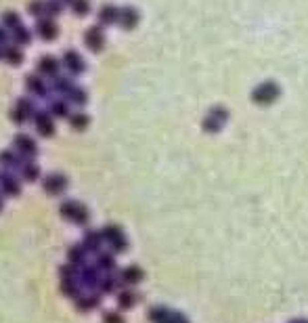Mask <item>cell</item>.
<instances>
[{
  "mask_svg": "<svg viewBox=\"0 0 308 323\" xmlns=\"http://www.w3.org/2000/svg\"><path fill=\"white\" fill-rule=\"evenodd\" d=\"M224 120H227V112H224V109H214V112L208 116V120L203 122V126H205V130L214 133V130H218L222 126Z\"/></svg>",
  "mask_w": 308,
  "mask_h": 323,
  "instance_id": "1",
  "label": "cell"
},
{
  "mask_svg": "<svg viewBox=\"0 0 308 323\" xmlns=\"http://www.w3.org/2000/svg\"><path fill=\"white\" fill-rule=\"evenodd\" d=\"M275 97H277V86L273 84H264L254 93V99L258 103H271V101H275Z\"/></svg>",
  "mask_w": 308,
  "mask_h": 323,
  "instance_id": "2",
  "label": "cell"
},
{
  "mask_svg": "<svg viewBox=\"0 0 308 323\" xmlns=\"http://www.w3.org/2000/svg\"><path fill=\"white\" fill-rule=\"evenodd\" d=\"M103 34H101V29L99 27H90L88 32H86V44L90 50H101L103 48Z\"/></svg>",
  "mask_w": 308,
  "mask_h": 323,
  "instance_id": "3",
  "label": "cell"
},
{
  "mask_svg": "<svg viewBox=\"0 0 308 323\" xmlns=\"http://www.w3.org/2000/svg\"><path fill=\"white\" fill-rule=\"evenodd\" d=\"M65 67L69 69V72L78 74V72H82V69H84V63H82V59H80L78 53H74V50H69V53L65 55Z\"/></svg>",
  "mask_w": 308,
  "mask_h": 323,
  "instance_id": "4",
  "label": "cell"
},
{
  "mask_svg": "<svg viewBox=\"0 0 308 323\" xmlns=\"http://www.w3.org/2000/svg\"><path fill=\"white\" fill-rule=\"evenodd\" d=\"M38 34L42 36V38H46V40H53L55 36H57V27H55V23L53 21H40L38 23Z\"/></svg>",
  "mask_w": 308,
  "mask_h": 323,
  "instance_id": "5",
  "label": "cell"
},
{
  "mask_svg": "<svg viewBox=\"0 0 308 323\" xmlns=\"http://www.w3.org/2000/svg\"><path fill=\"white\" fill-rule=\"evenodd\" d=\"M120 21L124 27H135V23L139 21V15L135 13V8H124V11H120Z\"/></svg>",
  "mask_w": 308,
  "mask_h": 323,
  "instance_id": "6",
  "label": "cell"
},
{
  "mask_svg": "<svg viewBox=\"0 0 308 323\" xmlns=\"http://www.w3.org/2000/svg\"><path fill=\"white\" fill-rule=\"evenodd\" d=\"M122 277H124L126 284H137V281L143 279V271L139 267H128L124 273H122Z\"/></svg>",
  "mask_w": 308,
  "mask_h": 323,
  "instance_id": "7",
  "label": "cell"
},
{
  "mask_svg": "<svg viewBox=\"0 0 308 323\" xmlns=\"http://www.w3.org/2000/svg\"><path fill=\"white\" fill-rule=\"evenodd\" d=\"M99 17H101V21H103V23H111V21H116V19L120 17V13H118V8L103 6V8H101V13H99Z\"/></svg>",
  "mask_w": 308,
  "mask_h": 323,
  "instance_id": "8",
  "label": "cell"
},
{
  "mask_svg": "<svg viewBox=\"0 0 308 323\" xmlns=\"http://www.w3.org/2000/svg\"><path fill=\"white\" fill-rule=\"evenodd\" d=\"M40 72L42 74H55L57 72V61L53 57H44L42 61H40Z\"/></svg>",
  "mask_w": 308,
  "mask_h": 323,
  "instance_id": "9",
  "label": "cell"
},
{
  "mask_svg": "<svg viewBox=\"0 0 308 323\" xmlns=\"http://www.w3.org/2000/svg\"><path fill=\"white\" fill-rule=\"evenodd\" d=\"M17 147L21 151H25V154H34V151H36L34 141L27 139V137H17Z\"/></svg>",
  "mask_w": 308,
  "mask_h": 323,
  "instance_id": "10",
  "label": "cell"
},
{
  "mask_svg": "<svg viewBox=\"0 0 308 323\" xmlns=\"http://www.w3.org/2000/svg\"><path fill=\"white\" fill-rule=\"evenodd\" d=\"M38 128L42 135H50L53 133V124H50V120L46 116H38Z\"/></svg>",
  "mask_w": 308,
  "mask_h": 323,
  "instance_id": "11",
  "label": "cell"
},
{
  "mask_svg": "<svg viewBox=\"0 0 308 323\" xmlns=\"http://www.w3.org/2000/svg\"><path fill=\"white\" fill-rule=\"evenodd\" d=\"M137 302V294H132V292H124V294H120V305L122 307H132Z\"/></svg>",
  "mask_w": 308,
  "mask_h": 323,
  "instance_id": "12",
  "label": "cell"
},
{
  "mask_svg": "<svg viewBox=\"0 0 308 323\" xmlns=\"http://www.w3.org/2000/svg\"><path fill=\"white\" fill-rule=\"evenodd\" d=\"M4 55L8 59V63H19V61H21V53H19L17 48H6Z\"/></svg>",
  "mask_w": 308,
  "mask_h": 323,
  "instance_id": "13",
  "label": "cell"
},
{
  "mask_svg": "<svg viewBox=\"0 0 308 323\" xmlns=\"http://www.w3.org/2000/svg\"><path fill=\"white\" fill-rule=\"evenodd\" d=\"M166 323H189L187 317L182 315V313H176V311H170V315H168V321Z\"/></svg>",
  "mask_w": 308,
  "mask_h": 323,
  "instance_id": "14",
  "label": "cell"
},
{
  "mask_svg": "<svg viewBox=\"0 0 308 323\" xmlns=\"http://www.w3.org/2000/svg\"><path fill=\"white\" fill-rule=\"evenodd\" d=\"M13 29H15V40H17V42H27V40H29V34L23 29V25H17Z\"/></svg>",
  "mask_w": 308,
  "mask_h": 323,
  "instance_id": "15",
  "label": "cell"
},
{
  "mask_svg": "<svg viewBox=\"0 0 308 323\" xmlns=\"http://www.w3.org/2000/svg\"><path fill=\"white\" fill-rule=\"evenodd\" d=\"M74 11L78 15H86L88 13V2L86 0H74Z\"/></svg>",
  "mask_w": 308,
  "mask_h": 323,
  "instance_id": "16",
  "label": "cell"
},
{
  "mask_svg": "<svg viewBox=\"0 0 308 323\" xmlns=\"http://www.w3.org/2000/svg\"><path fill=\"white\" fill-rule=\"evenodd\" d=\"M46 185H48V189H53V191H55V189H59V187H63V185H65V180L61 178V176H50Z\"/></svg>",
  "mask_w": 308,
  "mask_h": 323,
  "instance_id": "17",
  "label": "cell"
},
{
  "mask_svg": "<svg viewBox=\"0 0 308 323\" xmlns=\"http://www.w3.org/2000/svg\"><path fill=\"white\" fill-rule=\"evenodd\" d=\"M44 11L48 15H57L59 13V2H55V0H48V2L44 4Z\"/></svg>",
  "mask_w": 308,
  "mask_h": 323,
  "instance_id": "18",
  "label": "cell"
},
{
  "mask_svg": "<svg viewBox=\"0 0 308 323\" xmlns=\"http://www.w3.org/2000/svg\"><path fill=\"white\" fill-rule=\"evenodd\" d=\"M27 86L32 88V90H38V93H42V82H40V78H34V76H32V78L27 80Z\"/></svg>",
  "mask_w": 308,
  "mask_h": 323,
  "instance_id": "19",
  "label": "cell"
},
{
  "mask_svg": "<svg viewBox=\"0 0 308 323\" xmlns=\"http://www.w3.org/2000/svg\"><path fill=\"white\" fill-rule=\"evenodd\" d=\"M2 19H4V23H6V25H11V27H13V25H15V27L19 25V17H17L15 13H6Z\"/></svg>",
  "mask_w": 308,
  "mask_h": 323,
  "instance_id": "20",
  "label": "cell"
},
{
  "mask_svg": "<svg viewBox=\"0 0 308 323\" xmlns=\"http://www.w3.org/2000/svg\"><path fill=\"white\" fill-rule=\"evenodd\" d=\"M44 4H46V2H40V0H34V2L29 4V11H32L34 15H40V13H42V8H44Z\"/></svg>",
  "mask_w": 308,
  "mask_h": 323,
  "instance_id": "21",
  "label": "cell"
},
{
  "mask_svg": "<svg viewBox=\"0 0 308 323\" xmlns=\"http://www.w3.org/2000/svg\"><path fill=\"white\" fill-rule=\"evenodd\" d=\"M86 122H88L86 116H74V118H71V124H74L76 128H84Z\"/></svg>",
  "mask_w": 308,
  "mask_h": 323,
  "instance_id": "22",
  "label": "cell"
},
{
  "mask_svg": "<svg viewBox=\"0 0 308 323\" xmlns=\"http://www.w3.org/2000/svg\"><path fill=\"white\" fill-rule=\"evenodd\" d=\"M53 109H55V114H57V116H65V114H67V105H65V103H61V101L53 105Z\"/></svg>",
  "mask_w": 308,
  "mask_h": 323,
  "instance_id": "23",
  "label": "cell"
},
{
  "mask_svg": "<svg viewBox=\"0 0 308 323\" xmlns=\"http://www.w3.org/2000/svg\"><path fill=\"white\" fill-rule=\"evenodd\" d=\"M290 323H308L306 319H294V321H290Z\"/></svg>",
  "mask_w": 308,
  "mask_h": 323,
  "instance_id": "24",
  "label": "cell"
},
{
  "mask_svg": "<svg viewBox=\"0 0 308 323\" xmlns=\"http://www.w3.org/2000/svg\"><path fill=\"white\" fill-rule=\"evenodd\" d=\"M4 38H6V36H4V32H0V42H4Z\"/></svg>",
  "mask_w": 308,
  "mask_h": 323,
  "instance_id": "25",
  "label": "cell"
},
{
  "mask_svg": "<svg viewBox=\"0 0 308 323\" xmlns=\"http://www.w3.org/2000/svg\"><path fill=\"white\" fill-rule=\"evenodd\" d=\"M63 2H69V0H63Z\"/></svg>",
  "mask_w": 308,
  "mask_h": 323,
  "instance_id": "26",
  "label": "cell"
}]
</instances>
